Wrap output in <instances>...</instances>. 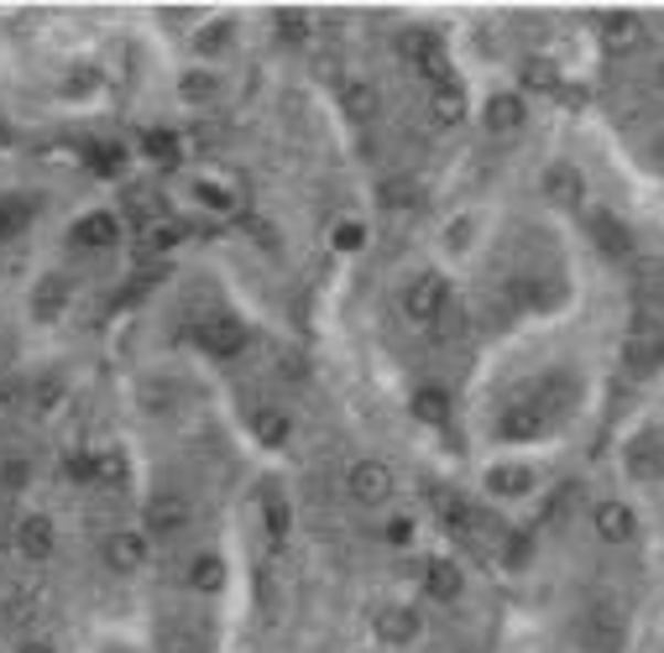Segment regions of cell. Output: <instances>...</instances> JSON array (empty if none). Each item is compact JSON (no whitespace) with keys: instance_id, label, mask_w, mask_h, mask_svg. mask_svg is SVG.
Listing matches in <instances>:
<instances>
[{"instance_id":"ffe728a7","label":"cell","mask_w":664,"mask_h":653,"mask_svg":"<svg viewBox=\"0 0 664 653\" xmlns=\"http://www.w3.org/2000/svg\"><path fill=\"white\" fill-rule=\"evenodd\" d=\"M408 414L419 418V424H429V429H445V424H450V393H445L440 382H424V387H414V397H408Z\"/></svg>"},{"instance_id":"2e32d148","label":"cell","mask_w":664,"mask_h":653,"mask_svg":"<svg viewBox=\"0 0 664 653\" xmlns=\"http://www.w3.org/2000/svg\"><path fill=\"white\" fill-rule=\"evenodd\" d=\"M68 303H74V282L63 278V272H47V278L32 282V319H38V324L63 319L68 314Z\"/></svg>"},{"instance_id":"30bf717a","label":"cell","mask_w":664,"mask_h":653,"mask_svg":"<svg viewBox=\"0 0 664 653\" xmlns=\"http://www.w3.org/2000/svg\"><path fill=\"white\" fill-rule=\"evenodd\" d=\"M419 633H424V617L414 607H403V601H387V607L372 612V638L387 643V649H408Z\"/></svg>"},{"instance_id":"74e56055","label":"cell","mask_w":664,"mask_h":653,"mask_svg":"<svg viewBox=\"0 0 664 653\" xmlns=\"http://www.w3.org/2000/svg\"><path fill=\"white\" fill-rule=\"evenodd\" d=\"M194 199H200V204H210V210H231V204H236V199L225 194L221 183H194Z\"/></svg>"},{"instance_id":"f546056e","label":"cell","mask_w":664,"mask_h":653,"mask_svg":"<svg viewBox=\"0 0 664 653\" xmlns=\"http://www.w3.org/2000/svg\"><path fill=\"white\" fill-rule=\"evenodd\" d=\"M419 199H424V189L414 179H387L383 183V204H387V210H414Z\"/></svg>"},{"instance_id":"9a60e30c","label":"cell","mask_w":664,"mask_h":653,"mask_svg":"<svg viewBox=\"0 0 664 653\" xmlns=\"http://www.w3.org/2000/svg\"><path fill=\"white\" fill-rule=\"evenodd\" d=\"M482 126L492 131V137H518L528 126V105L524 95H513V89H503V95H486L482 105Z\"/></svg>"},{"instance_id":"5b68a950","label":"cell","mask_w":664,"mask_h":653,"mask_svg":"<svg viewBox=\"0 0 664 653\" xmlns=\"http://www.w3.org/2000/svg\"><path fill=\"white\" fill-rule=\"evenodd\" d=\"M11 549H17L26 565H47V559L58 555V523L47 513H26L11 528Z\"/></svg>"},{"instance_id":"5bb4252c","label":"cell","mask_w":664,"mask_h":653,"mask_svg":"<svg viewBox=\"0 0 664 653\" xmlns=\"http://www.w3.org/2000/svg\"><path fill=\"white\" fill-rule=\"evenodd\" d=\"M200 345L210 351V356H221V361H231V356H242V345H246V324L236 314H210V319H200Z\"/></svg>"},{"instance_id":"ee69618b","label":"cell","mask_w":664,"mask_h":653,"mask_svg":"<svg viewBox=\"0 0 664 653\" xmlns=\"http://www.w3.org/2000/svg\"><path fill=\"white\" fill-rule=\"evenodd\" d=\"M17 653H58V649H53V643H47V638H26V643H21Z\"/></svg>"},{"instance_id":"3957f363","label":"cell","mask_w":664,"mask_h":653,"mask_svg":"<svg viewBox=\"0 0 664 653\" xmlns=\"http://www.w3.org/2000/svg\"><path fill=\"white\" fill-rule=\"evenodd\" d=\"M345 496H351L356 507H366V513H377V507H387V502L398 496V475H393L387 460H356V465L345 471Z\"/></svg>"},{"instance_id":"4dcf8cb0","label":"cell","mask_w":664,"mask_h":653,"mask_svg":"<svg viewBox=\"0 0 664 653\" xmlns=\"http://www.w3.org/2000/svg\"><path fill=\"white\" fill-rule=\"evenodd\" d=\"M345 110H351L356 120L377 116V89H372V84H362V79H351V84H345Z\"/></svg>"},{"instance_id":"836d02e7","label":"cell","mask_w":664,"mask_h":653,"mask_svg":"<svg viewBox=\"0 0 664 653\" xmlns=\"http://www.w3.org/2000/svg\"><path fill=\"white\" fill-rule=\"evenodd\" d=\"M158 653H204V643L194 633H183V628H168L162 633V649Z\"/></svg>"},{"instance_id":"9c48e42d","label":"cell","mask_w":664,"mask_h":653,"mask_svg":"<svg viewBox=\"0 0 664 653\" xmlns=\"http://www.w3.org/2000/svg\"><path fill=\"white\" fill-rule=\"evenodd\" d=\"M105 565L116 575H137L152 565V538L147 528H116V534L105 538Z\"/></svg>"},{"instance_id":"8fae6325","label":"cell","mask_w":664,"mask_h":653,"mask_svg":"<svg viewBox=\"0 0 664 653\" xmlns=\"http://www.w3.org/2000/svg\"><path fill=\"white\" fill-rule=\"evenodd\" d=\"M419 591L429 596V601L450 607V601H461L465 596V570L450 555H429L424 559V570H419Z\"/></svg>"},{"instance_id":"1f68e13d","label":"cell","mask_w":664,"mask_h":653,"mask_svg":"<svg viewBox=\"0 0 664 653\" xmlns=\"http://www.w3.org/2000/svg\"><path fill=\"white\" fill-rule=\"evenodd\" d=\"M215 89H221V79H215V74H183V79H179V95L189 99V105L215 99Z\"/></svg>"},{"instance_id":"f1b7e54d","label":"cell","mask_w":664,"mask_h":653,"mask_svg":"<svg viewBox=\"0 0 664 653\" xmlns=\"http://www.w3.org/2000/svg\"><path fill=\"white\" fill-rule=\"evenodd\" d=\"M282 42H293V47H309V11H278L272 17Z\"/></svg>"},{"instance_id":"603a6c76","label":"cell","mask_w":664,"mask_h":653,"mask_svg":"<svg viewBox=\"0 0 664 653\" xmlns=\"http://www.w3.org/2000/svg\"><path fill=\"white\" fill-rule=\"evenodd\" d=\"M263 523H267V538H272V544H282V538L293 534V507H288V496H282L272 481L263 486Z\"/></svg>"},{"instance_id":"8992f818","label":"cell","mask_w":664,"mask_h":653,"mask_svg":"<svg viewBox=\"0 0 664 653\" xmlns=\"http://www.w3.org/2000/svg\"><path fill=\"white\" fill-rule=\"evenodd\" d=\"M549 435V414H544L534 397H513L503 403V414H497V439L507 445H534V439Z\"/></svg>"},{"instance_id":"ab89813d","label":"cell","mask_w":664,"mask_h":653,"mask_svg":"<svg viewBox=\"0 0 664 653\" xmlns=\"http://www.w3.org/2000/svg\"><path fill=\"white\" fill-rule=\"evenodd\" d=\"M231 42V21H215L210 32H200V53H210V47H225Z\"/></svg>"},{"instance_id":"f35d334b","label":"cell","mask_w":664,"mask_h":653,"mask_svg":"<svg viewBox=\"0 0 664 653\" xmlns=\"http://www.w3.org/2000/svg\"><path fill=\"white\" fill-rule=\"evenodd\" d=\"M362 240H366V231H362V225H356V220H345L341 231H335V246H341V251H356Z\"/></svg>"},{"instance_id":"60d3db41","label":"cell","mask_w":664,"mask_h":653,"mask_svg":"<svg viewBox=\"0 0 664 653\" xmlns=\"http://www.w3.org/2000/svg\"><path fill=\"white\" fill-rule=\"evenodd\" d=\"M21 397H26V387H21V382H0V414H17Z\"/></svg>"},{"instance_id":"4fadbf2b","label":"cell","mask_w":664,"mask_h":653,"mask_svg":"<svg viewBox=\"0 0 664 653\" xmlns=\"http://www.w3.org/2000/svg\"><path fill=\"white\" fill-rule=\"evenodd\" d=\"M586 236L597 240V251H602L607 261H628V257H633V231H628L612 210H591V215H586Z\"/></svg>"},{"instance_id":"e575fe53","label":"cell","mask_w":664,"mask_h":653,"mask_svg":"<svg viewBox=\"0 0 664 653\" xmlns=\"http://www.w3.org/2000/svg\"><path fill=\"white\" fill-rule=\"evenodd\" d=\"M524 84H539V89H555V84H560V74H555V63L528 58V63H524Z\"/></svg>"},{"instance_id":"7bdbcfd3","label":"cell","mask_w":664,"mask_h":653,"mask_svg":"<svg viewBox=\"0 0 664 653\" xmlns=\"http://www.w3.org/2000/svg\"><path fill=\"white\" fill-rule=\"evenodd\" d=\"M465 236H471V220H461V225H450V231H445V246H465Z\"/></svg>"},{"instance_id":"b9f144b4","label":"cell","mask_w":664,"mask_h":653,"mask_svg":"<svg viewBox=\"0 0 664 653\" xmlns=\"http://www.w3.org/2000/svg\"><path fill=\"white\" fill-rule=\"evenodd\" d=\"M414 538V517H393L387 523V544H408Z\"/></svg>"},{"instance_id":"52a82bcc","label":"cell","mask_w":664,"mask_h":653,"mask_svg":"<svg viewBox=\"0 0 664 653\" xmlns=\"http://www.w3.org/2000/svg\"><path fill=\"white\" fill-rule=\"evenodd\" d=\"M591 534L602 538V544H612V549L633 544V538H639V513H633V502H623V496H602V502L591 507Z\"/></svg>"},{"instance_id":"ba28073f","label":"cell","mask_w":664,"mask_h":653,"mask_svg":"<svg viewBox=\"0 0 664 653\" xmlns=\"http://www.w3.org/2000/svg\"><path fill=\"white\" fill-rule=\"evenodd\" d=\"M597 38H602V53H612V58H623V53H639L649 42V26L639 11H602V21H597Z\"/></svg>"},{"instance_id":"4316f807","label":"cell","mask_w":664,"mask_h":653,"mask_svg":"<svg viewBox=\"0 0 664 653\" xmlns=\"http://www.w3.org/2000/svg\"><path fill=\"white\" fill-rule=\"evenodd\" d=\"M32 471H38V465H32L26 456H0V492L17 502V496L32 486Z\"/></svg>"},{"instance_id":"277c9868","label":"cell","mask_w":664,"mask_h":653,"mask_svg":"<svg viewBox=\"0 0 664 653\" xmlns=\"http://www.w3.org/2000/svg\"><path fill=\"white\" fill-rule=\"evenodd\" d=\"M141 523H147V538H179L194 528V502L183 492H158L152 502H147V513H141Z\"/></svg>"},{"instance_id":"d4e9b609","label":"cell","mask_w":664,"mask_h":653,"mask_svg":"<svg viewBox=\"0 0 664 653\" xmlns=\"http://www.w3.org/2000/svg\"><path fill=\"white\" fill-rule=\"evenodd\" d=\"M189 586H194V591H204V596H221L225 591V559L210 555V549H204V555H194V559H189Z\"/></svg>"},{"instance_id":"d6986e66","label":"cell","mask_w":664,"mask_h":653,"mask_svg":"<svg viewBox=\"0 0 664 653\" xmlns=\"http://www.w3.org/2000/svg\"><path fill=\"white\" fill-rule=\"evenodd\" d=\"M246 424H251L257 445H267V450H282V445L293 439V418L282 414V408H272V403H257V408L246 414Z\"/></svg>"},{"instance_id":"7402d4cb","label":"cell","mask_w":664,"mask_h":653,"mask_svg":"<svg viewBox=\"0 0 664 653\" xmlns=\"http://www.w3.org/2000/svg\"><path fill=\"white\" fill-rule=\"evenodd\" d=\"M539 486V475L528 471V465H492L486 471V492L503 496V502H518V496H528Z\"/></svg>"},{"instance_id":"7a4b0ae2","label":"cell","mask_w":664,"mask_h":653,"mask_svg":"<svg viewBox=\"0 0 664 653\" xmlns=\"http://www.w3.org/2000/svg\"><path fill=\"white\" fill-rule=\"evenodd\" d=\"M450 298H456V293H450V282H445L440 272H419V278L403 282L398 309H403V319H408V324H419V330H435Z\"/></svg>"},{"instance_id":"44dd1931","label":"cell","mask_w":664,"mask_h":653,"mask_svg":"<svg viewBox=\"0 0 664 653\" xmlns=\"http://www.w3.org/2000/svg\"><path fill=\"white\" fill-rule=\"evenodd\" d=\"M623 460H628V471L639 475V481H654V475L664 471V439H660V435L628 439V445H623Z\"/></svg>"},{"instance_id":"f6af8a7d","label":"cell","mask_w":664,"mask_h":653,"mask_svg":"<svg viewBox=\"0 0 664 653\" xmlns=\"http://www.w3.org/2000/svg\"><path fill=\"white\" fill-rule=\"evenodd\" d=\"M654 84H660V95H664V63H660V74H654Z\"/></svg>"},{"instance_id":"83f0119b","label":"cell","mask_w":664,"mask_h":653,"mask_svg":"<svg viewBox=\"0 0 664 653\" xmlns=\"http://www.w3.org/2000/svg\"><path fill=\"white\" fill-rule=\"evenodd\" d=\"M141 152L158 162V168H179V137H173V131H147V137H141Z\"/></svg>"},{"instance_id":"8d00e7d4","label":"cell","mask_w":664,"mask_h":653,"mask_svg":"<svg viewBox=\"0 0 664 653\" xmlns=\"http://www.w3.org/2000/svg\"><path fill=\"white\" fill-rule=\"evenodd\" d=\"M95 465H100V486H121L126 481V460L121 456H95Z\"/></svg>"},{"instance_id":"7c38bea8","label":"cell","mask_w":664,"mask_h":653,"mask_svg":"<svg viewBox=\"0 0 664 653\" xmlns=\"http://www.w3.org/2000/svg\"><path fill=\"white\" fill-rule=\"evenodd\" d=\"M121 231H126V220L116 215V210H89V215L74 220L68 240H74L79 251H110V246H121Z\"/></svg>"},{"instance_id":"d6a6232c","label":"cell","mask_w":664,"mask_h":653,"mask_svg":"<svg viewBox=\"0 0 664 653\" xmlns=\"http://www.w3.org/2000/svg\"><path fill=\"white\" fill-rule=\"evenodd\" d=\"M63 481H74V486L100 481V465H95V456H68V460H63Z\"/></svg>"},{"instance_id":"6da1fadb","label":"cell","mask_w":664,"mask_h":653,"mask_svg":"<svg viewBox=\"0 0 664 653\" xmlns=\"http://www.w3.org/2000/svg\"><path fill=\"white\" fill-rule=\"evenodd\" d=\"M576 633H581V643L591 653H623L628 643V607L618 601V596H586L581 612H576Z\"/></svg>"},{"instance_id":"bcb514c9","label":"cell","mask_w":664,"mask_h":653,"mask_svg":"<svg viewBox=\"0 0 664 653\" xmlns=\"http://www.w3.org/2000/svg\"><path fill=\"white\" fill-rule=\"evenodd\" d=\"M6 507H11V496H6V492H0V513H6Z\"/></svg>"},{"instance_id":"484cf974","label":"cell","mask_w":664,"mask_h":653,"mask_svg":"<svg viewBox=\"0 0 664 653\" xmlns=\"http://www.w3.org/2000/svg\"><path fill=\"white\" fill-rule=\"evenodd\" d=\"M38 612H42V596L26 591V586L0 601V622H11V628H32V622H38Z\"/></svg>"},{"instance_id":"ac0fdd59","label":"cell","mask_w":664,"mask_h":653,"mask_svg":"<svg viewBox=\"0 0 664 653\" xmlns=\"http://www.w3.org/2000/svg\"><path fill=\"white\" fill-rule=\"evenodd\" d=\"M544 199L560 204V210H581L586 204V179L570 168V162H555V168L544 173Z\"/></svg>"},{"instance_id":"e0dca14e","label":"cell","mask_w":664,"mask_h":653,"mask_svg":"<svg viewBox=\"0 0 664 653\" xmlns=\"http://www.w3.org/2000/svg\"><path fill=\"white\" fill-rule=\"evenodd\" d=\"M528 397H534L544 414H549V424H555V418H565L570 408H576V382H570L565 372H544L539 382H534V393H528Z\"/></svg>"},{"instance_id":"cb8c5ba5","label":"cell","mask_w":664,"mask_h":653,"mask_svg":"<svg viewBox=\"0 0 664 653\" xmlns=\"http://www.w3.org/2000/svg\"><path fill=\"white\" fill-rule=\"evenodd\" d=\"M429 116L440 120V126H461V120H465V89H461V79L440 84V89H429Z\"/></svg>"},{"instance_id":"d590c367","label":"cell","mask_w":664,"mask_h":653,"mask_svg":"<svg viewBox=\"0 0 664 653\" xmlns=\"http://www.w3.org/2000/svg\"><path fill=\"white\" fill-rule=\"evenodd\" d=\"M576 502V486H555V496L544 502V513H539V523H560L565 517V507Z\"/></svg>"}]
</instances>
